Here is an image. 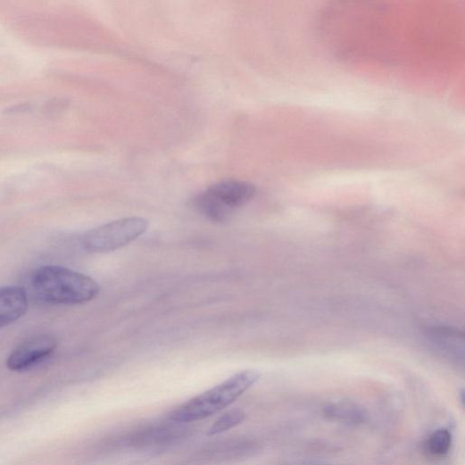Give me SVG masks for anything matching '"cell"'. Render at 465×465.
Returning a JSON list of instances; mask_svg holds the SVG:
<instances>
[{
    "label": "cell",
    "mask_w": 465,
    "mask_h": 465,
    "mask_svg": "<svg viewBox=\"0 0 465 465\" xmlns=\"http://www.w3.org/2000/svg\"><path fill=\"white\" fill-rule=\"evenodd\" d=\"M29 309L26 290L21 286L0 287V328L23 318Z\"/></svg>",
    "instance_id": "obj_6"
},
{
    "label": "cell",
    "mask_w": 465,
    "mask_h": 465,
    "mask_svg": "<svg viewBox=\"0 0 465 465\" xmlns=\"http://www.w3.org/2000/svg\"><path fill=\"white\" fill-rule=\"evenodd\" d=\"M148 226V222L142 218L116 220L86 232L81 244L90 253L116 251L144 235Z\"/></svg>",
    "instance_id": "obj_4"
},
{
    "label": "cell",
    "mask_w": 465,
    "mask_h": 465,
    "mask_svg": "<svg viewBox=\"0 0 465 465\" xmlns=\"http://www.w3.org/2000/svg\"><path fill=\"white\" fill-rule=\"evenodd\" d=\"M245 412L239 409H233L224 413L210 428L209 436H217L231 430L245 421Z\"/></svg>",
    "instance_id": "obj_8"
},
{
    "label": "cell",
    "mask_w": 465,
    "mask_h": 465,
    "mask_svg": "<svg viewBox=\"0 0 465 465\" xmlns=\"http://www.w3.org/2000/svg\"><path fill=\"white\" fill-rule=\"evenodd\" d=\"M255 187L248 182L228 179L218 182L192 200L193 208L206 220L222 223L255 196Z\"/></svg>",
    "instance_id": "obj_3"
},
{
    "label": "cell",
    "mask_w": 465,
    "mask_h": 465,
    "mask_svg": "<svg viewBox=\"0 0 465 465\" xmlns=\"http://www.w3.org/2000/svg\"><path fill=\"white\" fill-rule=\"evenodd\" d=\"M32 286L41 300L54 304H83L100 292L99 285L90 277L60 266L36 270Z\"/></svg>",
    "instance_id": "obj_1"
},
{
    "label": "cell",
    "mask_w": 465,
    "mask_h": 465,
    "mask_svg": "<svg viewBox=\"0 0 465 465\" xmlns=\"http://www.w3.org/2000/svg\"><path fill=\"white\" fill-rule=\"evenodd\" d=\"M261 378L260 372L241 371L222 384L190 399L171 412L170 419L191 423L208 419L230 406Z\"/></svg>",
    "instance_id": "obj_2"
},
{
    "label": "cell",
    "mask_w": 465,
    "mask_h": 465,
    "mask_svg": "<svg viewBox=\"0 0 465 465\" xmlns=\"http://www.w3.org/2000/svg\"><path fill=\"white\" fill-rule=\"evenodd\" d=\"M256 450V444L252 440L235 439L220 442L203 451V456L208 460L228 461L250 455Z\"/></svg>",
    "instance_id": "obj_7"
},
{
    "label": "cell",
    "mask_w": 465,
    "mask_h": 465,
    "mask_svg": "<svg viewBox=\"0 0 465 465\" xmlns=\"http://www.w3.org/2000/svg\"><path fill=\"white\" fill-rule=\"evenodd\" d=\"M57 346V340L51 336L42 335L29 338L12 352L7 359V367L15 372L27 370L53 354Z\"/></svg>",
    "instance_id": "obj_5"
},
{
    "label": "cell",
    "mask_w": 465,
    "mask_h": 465,
    "mask_svg": "<svg viewBox=\"0 0 465 465\" xmlns=\"http://www.w3.org/2000/svg\"><path fill=\"white\" fill-rule=\"evenodd\" d=\"M452 434L447 429H438L428 440V451L435 456H444L450 451Z\"/></svg>",
    "instance_id": "obj_9"
}]
</instances>
